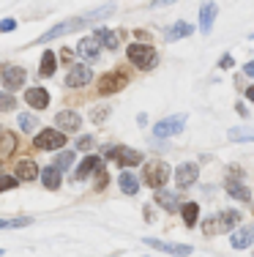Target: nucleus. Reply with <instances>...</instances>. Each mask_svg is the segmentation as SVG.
Masks as SVG:
<instances>
[{
    "mask_svg": "<svg viewBox=\"0 0 254 257\" xmlns=\"http://www.w3.org/2000/svg\"><path fill=\"white\" fill-rule=\"evenodd\" d=\"M243 74L246 77H254V60H249V63L243 66Z\"/></svg>",
    "mask_w": 254,
    "mask_h": 257,
    "instance_id": "obj_40",
    "label": "nucleus"
},
{
    "mask_svg": "<svg viewBox=\"0 0 254 257\" xmlns=\"http://www.w3.org/2000/svg\"><path fill=\"white\" fill-rule=\"evenodd\" d=\"M74 159H77V154H74V151H60L52 167H55L58 173H63V170H71V167H74Z\"/></svg>",
    "mask_w": 254,
    "mask_h": 257,
    "instance_id": "obj_29",
    "label": "nucleus"
},
{
    "mask_svg": "<svg viewBox=\"0 0 254 257\" xmlns=\"http://www.w3.org/2000/svg\"><path fill=\"white\" fill-rule=\"evenodd\" d=\"M112 257H115V254H112Z\"/></svg>",
    "mask_w": 254,
    "mask_h": 257,
    "instance_id": "obj_45",
    "label": "nucleus"
},
{
    "mask_svg": "<svg viewBox=\"0 0 254 257\" xmlns=\"http://www.w3.org/2000/svg\"><path fill=\"white\" fill-rule=\"evenodd\" d=\"M14 107H17V99H14V96L0 90V112H3V109H6V112H11Z\"/></svg>",
    "mask_w": 254,
    "mask_h": 257,
    "instance_id": "obj_32",
    "label": "nucleus"
},
{
    "mask_svg": "<svg viewBox=\"0 0 254 257\" xmlns=\"http://www.w3.org/2000/svg\"><path fill=\"white\" fill-rule=\"evenodd\" d=\"M33 145L39 151H60L66 145V134L58 132V128H41V132L36 134Z\"/></svg>",
    "mask_w": 254,
    "mask_h": 257,
    "instance_id": "obj_5",
    "label": "nucleus"
},
{
    "mask_svg": "<svg viewBox=\"0 0 254 257\" xmlns=\"http://www.w3.org/2000/svg\"><path fill=\"white\" fill-rule=\"evenodd\" d=\"M110 112H112L110 107H96L90 118H93V123H104V120H107V115H110Z\"/></svg>",
    "mask_w": 254,
    "mask_h": 257,
    "instance_id": "obj_33",
    "label": "nucleus"
},
{
    "mask_svg": "<svg viewBox=\"0 0 254 257\" xmlns=\"http://www.w3.org/2000/svg\"><path fill=\"white\" fill-rule=\"evenodd\" d=\"M107 159H115L120 167H137V164L142 162V154L134 148H126V145H118V148L107 151Z\"/></svg>",
    "mask_w": 254,
    "mask_h": 257,
    "instance_id": "obj_7",
    "label": "nucleus"
},
{
    "mask_svg": "<svg viewBox=\"0 0 254 257\" xmlns=\"http://www.w3.org/2000/svg\"><path fill=\"white\" fill-rule=\"evenodd\" d=\"M90 79H93V71L85 63H77V66H71L69 74H66V88H85Z\"/></svg>",
    "mask_w": 254,
    "mask_h": 257,
    "instance_id": "obj_11",
    "label": "nucleus"
},
{
    "mask_svg": "<svg viewBox=\"0 0 254 257\" xmlns=\"http://www.w3.org/2000/svg\"><path fill=\"white\" fill-rule=\"evenodd\" d=\"M25 104H30L33 109H47L50 93H47L44 88H30V90H25Z\"/></svg>",
    "mask_w": 254,
    "mask_h": 257,
    "instance_id": "obj_17",
    "label": "nucleus"
},
{
    "mask_svg": "<svg viewBox=\"0 0 254 257\" xmlns=\"http://www.w3.org/2000/svg\"><path fill=\"white\" fill-rule=\"evenodd\" d=\"M186 126V115H169V118L159 120L153 126V134L156 137H172V134H180Z\"/></svg>",
    "mask_w": 254,
    "mask_h": 257,
    "instance_id": "obj_9",
    "label": "nucleus"
},
{
    "mask_svg": "<svg viewBox=\"0 0 254 257\" xmlns=\"http://www.w3.org/2000/svg\"><path fill=\"white\" fill-rule=\"evenodd\" d=\"M191 33H194V25L180 20V22H175L164 36H167V41H178V39H186V36H191Z\"/></svg>",
    "mask_w": 254,
    "mask_h": 257,
    "instance_id": "obj_23",
    "label": "nucleus"
},
{
    "mask_svg": "<svg viewBox=\"0 0 254 257\" xmlns=\"http://www.w3.org/2000/svg\"><path fill=\"white\" fill-rule=\"evenodd\" d=\"M25 69L22 66H3V71H0V79H3V88L6 90H20L22 85H25Z\"/></svg>",
    "mask_w": 254,
    "mask_h": 257,
    "instance_id": "obj_10",
    "label": "nucleus"
},
{
    "mask_svg": "<svg viewBox=\"0 0 254 257\" xmlns=\"http://www.w3.org/2000/svg\"><path fill=\"white\" fill-rule=\"evenodd\" d=\"M0 254H3V252H0Z\"/></svg>",
    "mask_w": 254,
    "mask_h": 257,
    "instance_id": "obj_44",
    "label": "nucleus"
},
{
    "mask_svg": "<svg viewBox=\"0 0 254 257\" xmlns=\"http://www.w3.org/2000/svg\"><path fill=\"white\" fill-rule=\"evenodd\" d=\"M197 178H199V164H194V162L178 164V170H175V181H178L180 189H189L191 183H197Z\"/></svg>",
    "mask_w": 254,
    "mask_h": 257,
    "instance_id": "obj_12",
    "label": "nucleus"
},
{
    "mask_svg": "<svg viewBox=\"0 0 254 257\" xmlns=\"http://www.w3.org/2000/svg\"><path fill=\"white\" fill-rule=\"evenodd\" d=\"M93 145H96V140H93V137H80V143H77V148H80V151H90Z\"/></svg>",
    "mask_w": 254,
    "mask_h": 257,
    "instance_id": "obj_36",
    "label": "nucleus"
},
{
    "mask_svg": "<svg viewBox=\"0 0 254 257\" xmlns=\"http://www.w3.org/2000/svg\"><path fill=\"white\" fill-rule=\"evenodd\" d=\"M169 175H172V170H169V164L161 162V159H153V162H148V164H145V170H142L145 186L156 189V192H159V189L169 181Z\"/></svg>",
    "mask_w": 254,
    "mask_h": 257,
    "instance_id": "obj_2",
    "label": "nucleus"
},
{
    "mask_svg": "<svg viewBox=\"0 0 254 257\" xmlns=\"http://www.w3.org/2000/svg\"><path fill=\"white\" fill-rule=\"evenodd\" d=\"M232 66V55H221V60H219V69H229Z\"/></svg>",
    "mask_w": 254,
    "mask_h": 257,
    "instance_id": "obj_39",
    "label": "nucleus"
},
{
    "mask_svg": "<svg viewBox=\"0 0 254 257\" xmlns=\"http://www.w3.org/2000/svg\"><path fill=\"white\" fill-rule=\"evenodd\" d=\"M55 63H58L55 52L47 50L44 55H41V69H39V74H41V77H52V74H55Z\"/></svg>",
    "mask_w": 254,
    "mask_h": 257,
    "instance_id": "obj_26",
    "label": "nucleus"
},
{
    "mask_svg": "<svg viewBox=\"0 0 254 257\" xmlns=\"http://www.w3.org/2000/svg\"><path fill=\"white\" fill-rule=\"evenodd\" d=\"M229 140L232 143H254V128H229Z\"/></svg>",
    "mask_w": 254,
    "mask_h": 257,
    "instance_id": "obj_30",
    "label": "nucleus"
},
{
    "mask_svg": "<svg viewBox=\"0 0 254 257\" xmlns=\"http://www.w3.org/2000/svg\"><path fill=\"white\" fill-rule=\"evenodd\" d=\"M55 123H58V132H80V126H82V118L77 112H71V109H63V112H58V118H55Z\"/></svg>",
    "mask_w": 254,
    "mask_h": 257,
    "instance_id": "obj_14",
    "label": "nucleus"
},
{
    "mask_svg": "<svg viewBox=\"0 0 254 257\" xmlns=\"http://www.w3.org/2000/svg\"><path fill=\"white\" fill-rule=\"evenodd\" d=\"M180 213H183L186 227H194L197 219H199V205L197 203H183V205H180Z\"/></svg>",
    "mask_w": 254,
    "mask_h": 257,
    "instance_id": "obj_28",
    "label": "nucleus"
},
{
    "mask_svg": "<svg viewBox=\"0 0 254 257\" xmlns=\"http://www.w3.org/2000/svg\"><path fill=\"white\" fill-rule=\"evenodd\" d=\"M156 205H159V208H164V211L167 213H175V211H178V197H175V194L172 192H164V189H159V192H156Z\"/></svg>",
    "mask_w": 254,
    "mask_h": 257,
    "instance_id": "obj_21",
    "label": "nucleus"
},
{
    "mask_svg": "<svg viewBox=\"0 0 254 257\" xmlns=\"http://www.w3.org/2000/svg\"><path fill=\"white\" fill-rule=\"evenodd\" d=\"M17 181H36L39 178V167H36L30 159H25V162H20L17 164V175H14Z\"/></svg>",
    "mask_w": 254,
    "mask_h": 257,
    "instance_id": "obj_24",
    "label": "nucleus"
},
{
    "mask_svg": "<svg viewBox=\"0 0 254 257\" xmlns=\"http://www.w3.org/2000/svg\"><path fill=\"white\" fill-rule=\"evenodd\" d=\"M96 170H101V156H93V154H90V156H85V162L77 167L74 178H77V181H85L90 173H96Z\"/></svg>",
    "mask_w": 254,
    "mask_h": 257,
    "instance_id": "obj_18",
    "label": "nucleus"
},
{
    "mask_svg": "<svg viewBox=\"0 0 254 257\" xmlns=\"http://www.w3.org/2000/svg\"><path fill=\"white\" fill-rule=\"evenodd\" d=\"M17 178H11V175H0V192H9V189H14L17 186Z\"/></svg>",
    "mask_w": 254,
    "mask_h": 257,
    "instance_id": "obj_34",
    "label": "nucleus"
},
{
    "mask_svg": "<svg viewBox=\"0 0 254 257\" xmlns=\"http://www.w3.org/2000/svg\"><path fill=\"white\" fill-rule=\"evenodd\" d=\"M17 151V134H11V132H3L0 134V156H11Z\"/></svg>",
    "mask_w": 254,
    "mask_h": 257,
    "instance_id": "obj_27",
    "label": "nucleus"
},
{
    "mask_svg": "<svg viewBox=\"0 0 254 257\" xmlns=\"http://www.w3.org/2000/svg\"><path fill=\"white\" fill-rule=\"evenodd\" d=\"M240 222V211H232V208H227V211H219L213 213V216H208L202 222V232L205 235H221V232H235V224Z\"/></svg>",
    "mask_w": 254,
    "mask_h": 257,
    "instance_id": "obj_1",
    "label": "nucleus"
},
{
    "mask_svg": "<svg viewBox=\"0 0 254 257\" xmlns=\"http://www.w3.org/2000/svg\"><path fill=\"white\" fill-rule=\"evenodd\" d=\"M96 178H99V181H96V189H104V186H107V178H110V175H107L104 170H99V175H96Z\"/></svg>",
    "mask_w": 254,
    "mask_h": 257,
    "instance_id": "obj_38",
    "label": "nucleus"
},
{
    "mask_svg": "<svg viewBox=\"0 0 254 257\" xmlns=\"http://www.w3.org/2000/svg\"><path fill=\"white\" fill-rule=\"evenodd\" d=\"M93 39L99 41L101 47H107V50H118V44H120V33H112V30H107V28H96Z\"/></svg>",
    "mask_w": 254,
    "mask_h": 257,
    "instance_id": "obj_19",
    "label": "nucleus"
},
{
    "mask_svg": "<svg viewBox=\"0 0 254 257\" xmlns=\"http://www.w3.org/2000/svg\"><path fill=\"white\" fill-rule=\"evenodd\" d=\"M142 243H148L156 252H167V254H175V257H186V254L194 252V246H189V243H169V241H159V238H145Z\"/></svg>",
    "mask_w": 254,
    "mask_h": 257,
    "instance_id": "obj_8",
    "label": "nucleus"
},
{
    "mask_svg": "<svg viewBox=\"0 0 254 257\" xmlns=\"http://www.w3.org/2000/svg\"><path fill=\"white\" fill-rule=\"evenodd\" d=\"M224 192H227L232 200H240V203H251V189L246 186V183H240V167H229V170H227Z\"/></svg>",
    "mask_w": 254,
    "mask_h": 257,
    "instance_id": "obj_4",
    "label": "nucleus"
},
{
    "mask_svg": "<svg viewBox=\"0 0 254 257\" xmlns=\"http://www.w3.org/2000/svg\"><path fill=\"white\" fill-rule=\"evenodd\" d=\"M126 85H129V77H126L120 69H115V71H110V74H104L99 79V93L101 96H112V93H118V90H123Z\"/></svg>",
    "mask_w": 254,
    "mask_h": 257,
    "instance_id": "obj_6",
    "label": "nucleus"
},
{
    "mask_svg": "<svg viewBox=\"0 0 254 257\" xmlns=\"http://www.w3.org/2000/svg\"><path fill=\"white\" fill-rule=\"evenodd\" d=\"M33 219L22 216V219H0V230H11V227H28Z\"/></svg>",
    "mask_w": 254,
    "mask_h": 257,
    "instance_id": "obj_31",
    "label": "nucleus"
},
{
    "mask_svg": "<svg viewBox=\"0 0 254 257\" xmlns=\"http://www.w3.org/2000/svg\"><path fill=\"white\" fill-rule=\"evenodd\" d=\"M254 243V222L243 224L232 232V249H249Z\"/></svg>",
    "mask_w": 254,
    "mask_h": 257,
    "instance_id": "obj_15",
    "label": "nucleus"
},
{
    "mask_svg": "<svg viewBox=\"0 0 254 257\" xmlns=\"http://www.w3.org/2000/svg\"><path fill=\"white\" fill-rule=\"evenodd\" d=\"M249 39H254V33H249Z\"/></svg>",
    "mask_w": 254,
    "mask_h": 257,
    "instance_id": "obj_43",
    "label": "nucleus"
},
{
    "mask_svg": "<svg viewBox=\"0 0 254 257\" xmlns=\"http://www.w3.org/2000/svg\"><path fill=\"white\" fill-rule=\"evenodd\" d=\"M126 55H129V60L137 66V69L142 71H150L156 63H159V55H156V50L150 44H129V50H126Z\"/></svg>",
    "mask_w": 254,
    "mask_h": 257,
    "instance_id": "obj_3",
    "label": "nucleus"
},
{
    "mask_svg": "<svg viewBox=\"0 0 254 257\" xmlns=\"http://www.w3.org/2000/svg\"><path fill=\"white\" fill-rule=\"evenodd\" d=\"M82 22H88V20H85V14H82V17H74V20L60 22V25H55L52 30H47V33L41 36V39H39V44H44V41H52V39H58V36H63V33H71V30L82 28Z\"/></svg>",
    "mask_w": 254,
    "mask_h": 257,
    "instance_id": "obj_13",
    "label": "nucleus"
},
{
    "mask_svg": "<svg viewBox=\"0 0 254 257\" xmlns=\"http://www.w3.org/2000/svg\"><path fill=\"white\" fill-rule=\"evenodd\" d=\"M77 52H80L85 60H99V41H96L93 36H88V39H82L80 44H77Z\"/></svg>",
    "mask_w": 254,
    "mask_h": 257,
    "instance_id": "obj_20",
    "label": "nucleus"
},
{
    "mask_svg": "<svg viewBox=\"0 0 254 257\" xmlns=\"http://www.w3.org/2000/svg\"><path fill=\"white\" fill-rule=\"evenodd\" d=\"M41 183H44V189H50V192H58L60 189V173L55 167H47L44 173H41Z\"/></svg>",
    "mask_w": 254,
    "mask_h": 257,
    "instance_id": "obj_25",
    "label": "nucleus"
},
{
    "mask_svg": "<svg viewBox=\"0 0 254 257\" xmlns=\"http://www.w3.org/2000/svg\"><path fill=\"white\" fill-rule=\"evenodd\" d=\"M216 14H219V6L216 3H205L202 9H199V33H205V36L210 33V28H213V22H216Z\"/></svg>",
    "mask_w": 254,
    "mask_h": 257,
    "instance_id": "obj_16",
    "label": "nucleus"
},
{
    "mask_svg": "<svg viewBox=\"0 0 254 257\" xmlns=\"http://www.w3.org/2000/svg\"><path fill=\"white\" fill-rule=\"evenodd\" d=\"M60 58H63V60H66V63H71V58H74V52H71V50H69V47H66V50H63V52H60Z\"/></svg>",
    "mask_w": 254,
    "mask_h": 257,
    "instance_id": "obj_41",
    "label": "nucleus"
},
{
    "mask_svg": "<svg viewBox=\"0 0 254 257\" xmlns=\"http://www.w3.org/2000/svg\"><path fill=\"white\" fill-rule=\"evenodd\" d=\"M36 120L30 118V115H20V128H25V132H33Z\"/></svg>",
    "mask_w": 254,
    "mask_h": 257,
    "instance_id": "obj_35",
    "label": "nucleus"
},
{
    "mask_svg": "<svg viewBox=\"0 0 254 257\" xmlns=\"http://www.w3.org/2000/svg\"><path fill=\"white\" fill-rule=\"evenodd\" d=\"M14 28H17L14 20H3V22H0V33H11Z\"/></svg>",
    "mask_w": 254,
    "mask_h": 257,
    "instance_id": "obj_37",
    "label": "nucleus"
},
{
    "mask_svg": "<svg viewBox=\"0 0 254 257\" xmlns=\"http://www.w3.org/2000/svg\"><path fill=\"white\" fill-rule=\"evenodd\" d=\"M246 99L254 101V85H249V88H246Z\"/></svg>",
    "mask_w": 254,
    "mask_h": 257,
    "instance_id": "obj_42",
    "label": "nucleus"
},
{
    "mask_svg": "<svg viewBox=\"0 0 254 257\" xmlns=\"http://www.w3.org/2000/svg\"><path fill=\"white\" fill-rule=\"evenodd\" d=\"M118 186H120V192L123 194H137L140 192V181H137V175H131L129 170H123V173H120V178H118Z\"/></svg>",
    "mask_w": 254,
    "mask_h": 257,
    "instance_id": "obj_22",
    "label": "nucleus"
}]
</instances>
